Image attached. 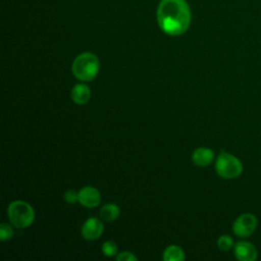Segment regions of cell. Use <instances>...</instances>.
<instances>
[{"label":"cell","instance_id":"7c38bea8","mask_svg":"<svg viewBox=\"0 0 261 261\" xmlns=\"http://www.w3.org/2000/svg\"><path fill=\"white\" fill-rule=\"evenodd\" d=\"M163 259L165 261H184L185 253L178 246L171 245L165 249Z\"/></svg>","mask_w":261,"mask_h":261},{"label":"cell","instance_id":"277c9868","mask_svg":"<svg viewBox=\"0 0 261 261\" xmlns=\"http://www.w3.org/2000/svg\"><path fill=\"white\" fill-rule=\"evenodd\" d=\"M216 173L225 179H232L240 176L243 172V164L234 155L221 152L215 161Z\"/></svg>","mask_w":261,"mask_h":261},{"label":"cell","instance_id":"8992f818","mask_svg":"<svg viewBox=\"0 0 261 261\" xmlns=\"http://www.w3.org/2000/svg\"><path fill=\"white\" fill-rule=\"evenodd\" d=\"M234 256L240 261H254L258 256L257 248L248 241H240L233 246Z\"/></svg>","mask_w":261,"mask_h":261},{"label":"cell","instance_id":"e0dca14e","mask_svg":"<svg viewBox=\"0 0 261 261\" xmlns=\"http://www.w3.org/2000/svg\"><path fill=\"white\" fill-rule=\"evenodd\" d=\"M116 260H118V261H136L137 257L133 253L125 251V252L119 253L116 256Z\"/></svg>","mask_w":261,"mask_h":261},{"label":"cell","instance_id":"30bf717a","mask_svg":"<svg viewBox=\"0 0 261 261\" xmlns=\"http://www.w3.org/2000/svg\"><path fill=\"white\" fill-rule=\"evenodd\" d=\"M70 97L74 103L79 105H84L90 100L91 91L87 85L77 84L72 88Z\"/></svg>","mask_w":261,"mask_h":261},{"label":"cell","instance_id":"5bb4252c","mask_svg":"<svg viewBox=\"0 0 261 261\" xmlns=\"http://www.w3.org/2000/svg\"><path fill=\"white\" fill-rule=\"evenodd\" d=\"M12 236H13V228L11 227V225L6 222H2L0 224V240L2 242L8 241L12 238Z\"/></svg>","mask_w":261,"mask_h":261},{"label":"cell","instance_id":"52a82bcc","mask_svg":"<svg viewBox=\"0 0 261 261\" xmlns=\"http://www.w3.org/2000/svg\"><path fill=\"white\" fill-rule=\"evenodd\" d=\"M81 232L83 238L88 241L97 240L103 232V224L98 218L90 217L83 224Z\"/></svg>","mask_w":261,"mask_h":261},{"label":"cell","instance_id":"2e32d148","mask_svg":"<svg viewBox=\"0 0 261 261\" xmlns=\"http://www.w3.org/2000/svg\"><path fill=\"white\" fill-rule=\"evenodd\" d=\"M64 200L69 204H73V203L79 202V192H76L74 190L66 191L65 194H64Z\"/></svg>","mask_w":261,"mask_h":261},{"label":"cell","instance_id":"5b68a950","mask_svg":"<svg viewBox=\"0 0 261 261\" xmlns=\"http://www.w3.org/2000/svg\"><path fill=\"white\" fill-rule=\"evenodd\" d=\"M258 220L253 213L241 214L232 224L233 233L242 239L250 237L257 228Z\"/></svg>","mask_w":261,"mask_h":261},{"label":"cell","instance_id":"6da1fadb","mask_svg":"<svg viewBox=\"0 0 261 261\" xmlns=\"http://www.w3.org/2000/svg\"><path fill=\"white\" fill-rule=\"evenodd\" d=\"M156 15L159 28L169 36L182 35L192 20L191 9L186 0H161Z\"/></svg>","mask_w":261,"mask_h":261},{"label":"cell","instance_id":"9a60e30c","mask_svg":"<svg viewBox=\"0 0 261 261\" xmlns=\"http://www.w3.org/2000/svg\"><path fill=\"white\" fill-rule=\"evenodd\" d=\"M102 252L105 256L112 257L117 254V246L112 241H107L102 245Z\"/></svg>","mask_w":261,"mask_h":261},{"label":"cell","instance_id":"ba28073f","mask_svg":"<svg viewBox=\"0 0 261 261\" xmlns=\"http://www.w3.org/2000/svg\"><path fill=\"white\" fill-rule=\"evenodd\" d=\"M100 201V192L94 187H84L79 191V202L87 208H94L98 206Z\"/></svg>","mask_w":261,"mask_h":261},{"label":"cell","instance_id":"3957f363","mask_svg":"<svg viewBox=\"0 0 261 261\" xmlns=\"http://www.w3.org/2000/svg\"><path fill=\"white\" fill-rule=\"evenodd\" d=\"M7 215L11 223L18 228L30 226L35 219L33 207L24 201L11 202L7 208Z\"/></svg>","mask_w":261,"mask_h":261},{"label":"cell","instance_id":"9c48e42d","mask_svg":"<svg viewBox=\"0 0 261 261\" xmlns=\"http://www.w3.org/2000/svg\"><path fill=\"white\" fill-rule=\"evenodd\" d=\"M214 159V152L205 147H201L196 149L192 154V160L197 166H208Z\"/></svg>","mask_w":261,"mask_h":261},{"label":"cell","instance_id":"7a4b0ae2","mask_svg":"<svg viewBox=\"0 0 261 261\" xmlns=\"http://www.w3.org/2000/svg\"><path fill=\"white\" fill-rule=\"evenodd\" d=\"M71 70L73 75L83 82H90L96 77L99 71V59L91 53L85 52L75 57L72 62Z\"/></svg>","mask_w":261,"mask_h":261},{"label":"cell","instance_id":"8fae6325","mask_svg":"<svg viewBox=\"0 0 261 261\" xmlns=\"http://www.w3.org/2000/svg\"><path fill=\"white\" fill-rule=\"evenodd\" d=\"M100 217L102 220L106 221V222H110L115 220L118 216H119V208L117 205L109 203L104 205L101 209H100Z\"/></svg>","mask_w":261,"mask_h":261},{"label":"cell","instance_id":"4fadbf2b","mask_svg":"<svg viewBox=\"0 0 261 261\" xmlns=\"http://www.w3.org/2000/svg\"><path fill=\"white\" fill-rule=\"evenodd\" d=\"M217 246L222 251H228L234 246V244H233V240L230 236L222 234L217 240Z\"/></svg>","mask_w":261,"mask_h":261}]
</instances>
